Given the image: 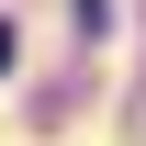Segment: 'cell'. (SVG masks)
I'll list each match as a JSON object with an SVG mask.
<instances>
[{
    "instance_id": "cell-1",
    "label": "cell",
    "mask_w": 146,
    "mask_h": 146,
    "mask_svg": "<svg viewBox=\"0 0 146 146\" xmlns=\"http://www.w3.org/2000/svg\"><path fill=\"white\" fill-rule=\"evenodd\" d=\"M0 68H11V23H0Z\"/></svg>"
}]
</instances>
